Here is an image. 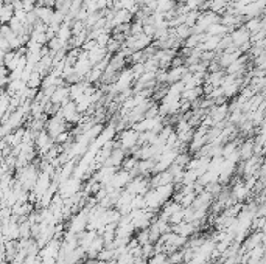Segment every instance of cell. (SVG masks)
<instances>
[{
  "instance_id": "7a4b0ae2",
  "label": "cell",
  "mask_w": 266,
  "mask_h": 264,
  "mask_svg": "<svg viewBox=\"0 0 266 264\" xmlns=\"http://www.w3.org/2000/svg\"><path fill=\"white\" fill-rule=\"evenodd\" d=\"M238 154H240V157L244 159V160L251 159V157H252V154H254V143H251V142L244 143Z\"/></svg>"
},
{
  "instance_id": "6da1fadb",
  "label": "cell",
  "mask_w": 266,
  "mask_h": 264,
  "mask_svg": "<svg viewBox=\"0 0 266 264\" xmlns=\"http://www.w3.org/2000/svg\"><path fill=\"white\" fill-rule=\"evenodd\" d=\"M201 94H203V89H201V86H198V87H191V89H186L184 92H182V99L184 101H188V103H196L198 99H199V96H201Z\"/></svg>"
}]
</instances>
